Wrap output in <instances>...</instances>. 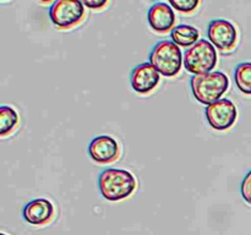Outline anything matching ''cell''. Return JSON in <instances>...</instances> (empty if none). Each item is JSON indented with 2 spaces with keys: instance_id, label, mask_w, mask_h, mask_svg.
Masks as SVG:
<instances>
[{
  "instance_id": "cell-10",
  "label": "cell",
  "mask_w": 251,
  "mask_h": 235,
  "mask_svg": "<svg viewBox=\"0 0 251 235\" xmlns=\"http://www.w3.org/2000/svg\"><path fill=\"white\" fill-rule=\"evenodd\" d=\"M147 19L152 29L158 33H167L176 24V14L167 2H154L147 12Z\"/></svg>"
},
{
  "instance_id": "cell-14",
  "label": "cell",
  "mask_w": 251,
  "mask_h": 235,
  "mask_svg": "<svg viewBox=\"0 0 251 235\" xmlns=\"http://www.w3.org/2000/svg\"><path fill=\"white\" fill-rule=\"evenodd\" d=\"M19 122V115L11 107L2 105L0 108V135L2 137L14 130Z\"/></svg>"
},
{
  "instance_id": "cell-2",
  "label": "cell",
  "mask_w": 251,
  "mask_h": 235,
  "mask_svg": "<svg viewBox=\"0 0 251 235\" xmlns=\"http://www.w3.org/2000/svg\"><path fill=\"white\" fill-rule=\"evenodd\" d=\"M190 87L196 99L202 104H212L227 92L229 78L221 71H212L190 78Z\"/></svg>"
},
{
  "instance_id": "cell-8",
  "label": "cell",
  "mask_w": 251,
  "mask_h": 235,
  "mask_svg": "<svg viewBox=\"0 0 251 235\" xmlns=\"http://www.w3.org/2000/svg\"><path fill=\"white\" fill-rule=\"evenodd\" d=\"M88 153L96 163L109 164L117 161L119 157V144L113 137L102 135V136L95 137L90 142Z\"/></svg>"
},
{
  "instance_id": "cell-7",
  "label": "cell",
  "mask_w": 251,
  "mask_h": 235,
  "mask_svg": "<svg viewBox=\"0 0 251 235\" xmlns=\"http://www.w3.org/2000/svg\"><path fill=\"white\" fill-rule=\"evenodd\" d=\"M207 37L211 43L221 50H232L237 44L238 33L233 24L228 20H212L208 24Z\"/></svg>"
},
{
  "instance_id": "cell-12",
  "label": "cell",
  "mask_w": 251,
  "mask_h": 235,
  "mask_svg": "<svg viewBox=\"0 0 251 235\" xmlns=\"http://www.w3.org/2000/svg\"><path fill=\"white\" fill-rule=\"evenodd\" d=\"M199 36H200L199 29L190 24H178L171 32V37L174 43L184 48H191L194 44L198 43L200 41Z\"/></svg>"
},
{
  "instance_id": "cell-11",
  "label": "cell",
  "mask_w": 251,
  "mask_h": 235,
  "mask_svg": "<svg viewBox=\"0 0 251 235\" xmlns=\"http://www.w3.org/2000/svg\"><path fill=\"white\" fill-rule=\"evenodd\" d=\"M25 220L32 225H44L54 215L53 203L46 198H36L26 203L22 211Z\"/></svg>"
},
{
  "instance_id": "cell-13",
  "label": "cell",
  "mask_w": 251,
  "mask_h": 235,
  "mask_svg": "<svg viewBox=\"0 0 251 235\" xmlns=\"http://www.w3.org/2000/svg\"><path fill=\"white\" fill-rule=\"evenodd\" d=\"M234 81L245 94H251V63H242L235 68Z\"/></svg>"
},
{
  "instance_id": "cell-3",
  "label": "cell",
  "mask_w": 251,
  "mask_h": 235,
  "mask_svg": "<svg viewBox=\"0 0 251 235\" xmlns=\"http://www.w3.org/2000/svg\"><path fill=\"white\" fill-rule=\"evenodd\" d=\"M150 64L166 77H173L179 73L184 59L179 46L173 41L158 42L154 44L149 56Z\"/></svg>"
},
{
  "instance_id": "cell-9",
  "label": "cell",
  "mask_w": 251,
  "mask_h": 235,
  "mask_svg": "<svg viewBox=\"0 0 251 235\" xmlns=\"http://www.w3.org/2000/svg\"><path fill=\"white\" fill-rule=\"evenodd\" d=\"M159 72L150 63H142L135 66L130 75V83L135 92L146 94L159 83Z\"/></svg>"
},
{
  "instance_id": "cell-16",
  "label": "cell",
  "mask_w": 251,
  "mask_h": 235,
  "mask_svg": "<svg viewBox=\"0 0 251 235\" xmlns=\"http://www.w3.org/2000/svg\"><path fill=\"white\" fill-rule=\"evenodd\" d=\"M240 191H242L243 198L249 205H251V170L243 179L242 185H240Z\"/></svg>"
},
{
  "instance_id": "cell-5",
  "label": "cell",
  "mask_w": 251,
  "mask_h": 235,
  "mask_svg": "<svg viewBox=\"0 0 251 235\" xmlns=\"http://www.w3.org/2000/svg\"><path fill=\"white\" fill-rule=\"evenodd\" d=\"M85 5L77 0H55L49 9V17L59 29H70L82 21Z\"/></svg>"
},
{
  "instance_id": "cell-4",
  "label": "cell",
  "mask_w": 251,
  "mask_h": 235,
  "mask_svg": "<svg viewBox=\"0 0 251 235\" xmlns=\"http://www.w3.org/2000/svg\"><path fill=\"white\" fill-rule=\"evenodd\" d=\"M217 65V51L207 39H200L184 53V66L194 75L212 72Z\"/></svg>"
},
{
  "instance_id": "cell-6",
  "label": "cell",
  "mask_w": 251,
  "mask_h": 235,
  "mask_svg": "<svg viewBox=\"0 0 251 235\" xmlns=\"http://www.w3.org/2000/svg\"><path fill=\"white\" fill-rule=\"evenodd\" d=\"M205 115L211 127L225 131L233 126L237 120L238 110L232 100L221 98L220 100L206 107Z\"/></svg>"
},
{
  "instance_id": "cell-18",
  "label": "cell",
  "mask_w": 251,
  "mask_h": 235,
  "mask_svg": "<svg viewBox=\"0 0 251 235\" xmlns=\"http://www.w3.org/2000/svg\"><path fill=\"white\" fill-rule=\"evenodd\" d=\"M0 235H6V234H4V233H1V234H0Z\"/></svg>"
},
{
  "instance_id": "cell-15",
  "label": "cell",
  "mask_w": 251,
  "mask_h": 235,
  "mask_svg": "<svg viewBox=\"0 0 251 235\" xmlns=\"http://www.w3.org/2000/svg\"><path fill=\"white\" fill-rule=\"evenodd\" d=\"M169 5L180 12H191L199 6V0H169Z\"/></svg>"
},
{
  "instance_id": "cell-1",
  "label": "cell",
  "mask_w": 251,
  "mask_h": 235,
  "mask_svg": "<svg viewBox=\"0 0 251 235\" xmlns=\"http://www.w3.org/2000/svg\"><path fill=\"white\" fill-rule=\"evenodd\" d=\"M98 188L105 200H124L136 188V179L130 171L124 169L108 168L98 176Z\"/></svg>"
},
{
  "instance_id": "cell-17",
  "label": "cell",
  "mask_w": 251,
  "mask_h": 235,
  "mask_svg": "<svg viewBox=\"0 0 251 235\" xmlns=\"http://www.w3.org/2000/svg\"><path fill=\"white\" fill-rule=\"evenodd\" d=\"M108 4V1L105 0H102V1H98V0H85L83 1V5L90 9H100V7L105 6Z\"/></svg>"
}]
</instances>
